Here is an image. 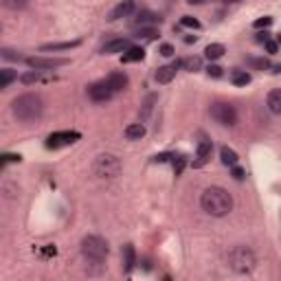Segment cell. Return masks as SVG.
I'll use <instances>...</instances> for the list:
<instances>
[{
  "mask_svg": "<svg viewBox=\"0 0 281 281\" xmlns=\"http://www.w3.org/2000/svg\"><path fill=\"white\" fill-rule=\"evenodd\" d=\"M123 134H126L128 140H140L145 136V126H143V123H130Z\"/></svg>",
  "mask_w": 281,
  "mask_h": 281,
  "instance_id": "obj_15",
  "label": "cell"
},
{
  "mask_svg": "<svg viewBox=\"0 0 281 281\" xmlns=\"http://www.w3.org/2000/svg\"><path fill=\"white\" fill-rule=\"evenodd\" d=\"M86 95H88L90 101H95V104H106V101H110L116 92L108 79H99V82H92L88 88H86Z\"/></svg>",
  "mask_w": 281,
  "mask_h": 281,
  "instance_id": "obj_7",
  "label": "cell"
},
{
  "mask_svg": "<svg viewBox=\"0 0 281 281\" xmlns=\"http://www.w3.org/2000/svg\"><path fill=\"white\" fill-rule=\"evenodd\" d=\"M231 82L235 86H246V84H251V73H246V70H233Z\"/></svg>",
  "mask_w": 281,
  "mask_h": 281,
  "instance_id": "obj_22",
  "label": "cell"
},
{
  "mask_svg": "<svg viewBox=\"0 0 281 281\" xmlns=\"http://www.w3.org/2000/svg\"><path fill=\"white\" fill-rule=\"evenodd\" d=\"M79 248H82L84 259L90 264H104L108 259V255H110V246H108V242L101 235H86L82 239Z\"/></svg>",
  "mask_w": 281,
  "mask_h": 281,
  "instance_id": "obj_4",
  "label": "cell"
},
{
  "mask_svg": "<svg viewBox=\"0 0 281 281\" xmlns=\"http://www.w3.org/2000/svg\"><path fill=\"white\" fill-rule=\"evenodd\" d=\"M82 42L79 40H75V42H57V44H44L40 46V51H68V49H75V46H79Z\"/></svg>",
  "mask_w": 281,
  "mask_h": 281,
  "instance_id": "obj_21",
  "label": "cell"
},
{
  "mask_svg": "<svg viewBox=\"0 0 281 281\" xmlns=\"http://www.w3.org/2000/svg\"><path fill=\"white\" fill-rule=\"evenodd\" d=\"M160 55L163 57H171V55H174V46H171V44H160Z\"/></svg>",
  "mask_w": 281,
  "mask_h": 281,
  "instance_id": "obj_30",
  "label": "cell"
},
{
  "mask_svg": "<svg viewBox=\"0 0 281 281\" xmlns=\"http://www.w3.org/2000/svg\"><path fill=\"white\" fill-rule=\"evenodd\" d=\"M220 158H222V163L226 167H235L237 163H239V156H237V152L235 150H231V147H222L220 150Z\"/></svg>",
  "mask_w": 281,
  "mask_h": 281,
  "instance_id": "obj_16",
  "label": "cell"
},
{
  "mask_svg": "<svg viewBox=\"0 0 281 281\" xmlns=\"http://www.w3.org/2000/svg\"><path fill=\"white\" fill-rule=\"evenodd\" d=\"M209 114L215 123H220L222 128H233L237 123V110L229 101H213L209 108Z\"/></svg>",
  "mask_w": 281,
  "mask_h": 281,
  "instance_id": "obj_6",
  "label": "cell"
},
{
  "mask_svg": "<svg viewBox=\"0 0 281 281\" xmlns=\"http://www.w3.org/2000/svg\"><path fill=\"white\" fill-rule=\"evenodd\" d=\"M266 106H268V110L272 114H281V88H275V90H270L268 92V97H266Z\"/></svg>",
  "mask_w": 281,
  "mask_h": 281,
  "instance_id": "obj_14",
  "label": "cell"
},
{
  "mask_svg": "<svg viewBox=\"0 0 281 281\" xmlns=\"http://www.w3.org/2000/svg\"><path fill=\"white\" fill-rule=\"evenodd\" d=\"M224 3H226V5H229V3H239V0H224Z\"/></svg>",
  "mask_w": 281,
  "mask_h": 281,
  "instance_id": "obj_38",
  "label": "cell"
},
{
  "mask_svg": "<svg viewBox=\"0 0 281 281\" xmlns=\"http://www.w3.org/2000/svg\"><path fill=\"white\" fill-rule=\"evenodd\" d=\"M18 79V73H15L13 68H3L0 70V88H9V86Z\"/></svg>",
  "mask_w": 281,
  "mask_h": 281,
  "instance_id": "obj_19",
  "label": "cell"
},
{
  "mask_svg": "<svg viewBox=\"0 0 281 281\" xmlns=\"http://www.w3.org/2000/svg\"><path fill=\"white\" fill-rule=\"evenodd\" d=\"M156 35H158V31H156L154 27H140V29L136 31L134 37H138V40H140V37H145V40H152V37H156Z\"/></svg>",
  "mask_w": 281,
  "mask_h": 281,
  "instance_id": "obj_25",
  "label": "cell"
},
{
  "mask_svg": "<svg viewBox=\"0 0 281 281\" xmlns=\"http://www.w3.org/2000/svg\"><path fill=\"white\" fill-rule=\"evenodd\" d=\"M132 13H134V0H123V3H119L114 9H110V13H108V22H116L121 18H130Z\"/></svg>",
  "mask_w": 281,
  "mask_h": 281,
  "instance_id": "obj_10",
  "label": "cell"
},
{
  "mask_svg": "<svg viewBox=\"0 0 281 281\" xmlns=\"http://www.w3.org/2000/svg\"><path fill=\"white\" fill-rule=\"evenodd\" d=\"M264 44H266V51H268V53H277V42H272V40H266Z\"/></svg>",
  "mask_w": 281,
  "mask_h": 281,
  "instance_id": "obj_36",
  "label": "cell"
},
{
  "mask_svg": "<svg viewBox=\"0 0 281 281\" xmlns=\"http://www.w3.org/2000/svg\"><path fill=\"white\" fill-rule=\"evenodd\" d=\"M154 104H156V95H150V97H147V99L143 101V112H140V121H145L147 116H150Z\"/></svg>",
  "mask_w": 281,
  "mask_h": 281,
  "instance_id": "obj_24",
  "label": "cell"
},
{
  "mask_svg": "<svg viewBox=\"0 0 281 281\" xmlns=\"http://www.w3.org/2000/svg\"><path fill=\"white\" fill-rule=\"evenodd\" d=\"M272 25V18H264V20H257L255 22V27L257 29H262V27H270Z\"/></svg>",
  "mask_w": 281,
  "mask_h": 281,
  "instance_id": "obj_34",
  "label": "cell"
},
{
  "mask_svg": "<svg viewBox=\"0 0 281 281\" xmlns=\"http://www.w3.org/2000/svg\"><path fill=\"white\" fill-rule=\"evenodd\" d=\"M130 49V40L128 37H114V40L106 42L101 46V55H114V53H126Z\"/></svg>",
  "mask_w": 281,
  "mask_h": 281,
  "instance_id": "obj_11",
  "label": "cell"
},
{
  "mask_svg": "<svg viewBox=\"0 0 281 281\" xmlns=\"http://www.w3.org/2000/svg\"><path fill=\"white\" fill-rule=\"evenodd\" d=\"M226 264H229V268L233 272H237V275H251V272L257 268V257L248 246L239 244V246H233L229 251Z\"/></svg>",
  "mask_w": 281,
  "mask_h": 281,
  "instance_id": "obj_3",
  "label": "cell"
},
{
  "mask_svg": "<svg viewBox=\"0 0 281 281\" xmlns=\"http://www.w3.org/2000/svg\"><path fill=\"white\" fill-rule=\"evenodd\" d=\"M233 169V178H235V180H244V178H246V171L244 169H242V167H231Z\"/></svg>",
  "mask_w": 281,
  "mask_h": 281,
  "instance_id": "obj_32",
  "label": "cell"
},
{
  "mask_svg": "<svg viewBox=\"0 0 281 281\" xmlns=\"http://www.w3.org/2000/svg\"><path fill=\"white\" fill-rule=\"evenodd\" d=\"M42 79V75L37 73V70H31V73H25L20 77V82L22 84H35V82H40Z\"/></svg>",
  "mask_w": 281,
  "mask_h": 281,
  "instance_id": "obj_27",
  "label": "cell"
},
{
  "mask_svg": "<svg viewBox=\"0 0 281 281\" xmlns=\"http://www.w3.org/2000/svg\"><path fill=\"white\" fill-rule=\"evenodd\" d=\"M123 255H126V272H130L132 266H134V248L128 244L126 248H123Z\"/></svg>",
  "mask_w": 281,
  "mask_h": 281,
  "instance_id": "obj_26",
  "label": "cell"
},
{
  "mask_svg": "<svg viewBox=\"0 0 281 281\" xmlns=\"http://www.w3.org/2000/svg\"><path fill=\"white\" fill-rule=\"evenodd\" d=\"M145 57L143 46H130V49L123 53V62H140Z\"/></svg>",
  "mask_w": 281,
  "mask_h": 281,
  "instance_id": "obj_20",
  "label": "cell"
},
{
  "mask_svg": "<svg viewBox=\"0 0 281 281\" xmlns=\"http://www.w3.org/2000/svg\"><path fill=\"white\" fill-rule=\"evenodd\" d=\"M185 66H187V70H191V73H193V70H200L202 62H200L198 57H191V59H187V62H185Z\"/></svg>",
  "mask_w": 281,
  "mask_h": 281,
  "instance_id": "obj_29",
  "label": "cell"
},
{
  "mask_svg": "<svg viewBox=\"0 0 281 281\" xmlns=\"http://www.w3.org/2000/svg\"><path fill=\"white\" fill-rule=\"evenodd\" d=\"M136 25L145 27V25H156V22H160V15L154 13V11H138V15L134 18Z\"/></svg>",
  "mask_w": 281,
  "mask_h": 281,
  "instance_id": "obj_17",
  "label": "cell"
},
{
  "mask_svg": "<svg viewBox=\"0 0 281 281\" xmlns=\"http://www.w3.org/2000/svg\"><path fill=\"white\" fill-rule=\"evenodd\" d=\"M180 25H183V27H189V29H200V22H198L196 18H191V15H183Z\"/></svg>",
  "mask_w": 281,
  "mask_h": 281,
  "instance_id": "obj_28",
  "label": "cell"
},
{
  "mask_svg": "<svg viewBox=\"0 0 281 281\" xmlns=\"http://www.w3.org/2000/svg\"><path fill=\"white\" fill-rule=\"evenodd\" d=\"M108 79V84L114 88V92H123L128 88V84H130V79H128V75L126 73H121V70H116V73H110L106 77Z\"/></svg>",
  "mask_w": 281,
  "mask_h": 281,
  "instance_id": "obj_13",
  "label": "cell"
},
{
  "mask_svg": "<svg viewBox=\"0 0 281 281\" xmlns=\"http://www.w3.org/2000/svg\"><path fill=\"white\" fill-rule=\"evenodd\" d=\"M3 57L5 59H20V55H13V51H9V49H3Z\"/></svg>",
  "mask_w": 281,
  "mask_h": 281,
  "instance_id": "obj_35",
  "label": "cell"
},
{
  "mask_svg": "<svg viewBox=\"0 0 281 281\" xmlns=\"http://www.w3.org/2000/svg\"><path fill=\"white\" fill-rule=\"evenodd\" d=\"M11 112L20 123H35L44 114V101L35 92H25V95L15 97L11 104Z\"/></svg>",
  "mask_w": 281,
  "mask_h": 281,
  "instance_id": "obj_2",
  "label": "cell"
},
{
  "mask_svg": "<svg viewBox=\"0 0 281 281\" xmlns=\"http://www.w3.org/2000/svg\"><path fill=\"white\" fill-rule=\"evenodd\" d=\"M29 5V0H3V7L9 11H22Z\"/></svg>",
  "mask_w": 281,
  "mask_h": 281,
  "instance_id": "obj_23",
  "label": "cell"
},
{
  "mask_svg": "<svg viewBox=\"0 0 281 281\" xmlns=\"http://www.w3.org/2000/svg\"><path fill=\"white\" fill-rule=\"evenodd\" d=\"M233 205H235L233 196L224 187H217V185L207 187L200 196V207L211 217H226L233 211Z\"/></svg>",
  "mask_w": 281,
  "mask_h": 281,
  "instance_id": "obj_1",
  "label": "cell"
},
{
  "mask_svg": "<svg viewBox=\"0 0 281 281\" xmlns=\"http://www.w3.org/2000/svg\"><path fill=\"white\" fill-rule=\"evenodd\" d=\"M185 167V156H174V169H176V174H180Z\"/></svg>",
  "mask_w": 281,
  "mask_h": 281,
  "instance_id": "obj_31",
  "label": "cell"
},
{
  "mask_svg": "<svg viewBox=\"0 0 281 281\" xmlns=\"http://www.w3.org/2000/svg\"><path fill=\"white\" fill-rule=\"evenodd\" d=\"M92 171H95V176L110 180V178H116L123 171V163L114 154H99L92 163Z\"/></svg>",
  "mask_w": 281,
  "mask_h": 281,
  "instance_id": "obj_5",
  "label": "cell"
},
{
  "mask_svg": "<svg viewBox=\"0 0 281 281\" xmlns=\"http://www.w3.org/2000/svg\"><path fill=\"white\" fill-rule=\"evenodd\" d=\"M178 66H180V64L158 66V68H156V73H154V79L158 82V84H169V82L176 77V73H178Z\"/></svg>",
  "mask_w": 281,
  "mask_h": 281,
  "instance_id": "obj_12",
  "label": "cell"
},
{
  "mask_svg": "<svg viewBox=\"0 0 281 281\" xmlns=\"http://www.w3.org/2000/svg\"><path fill=\"white\" fill-rule=\"evenodd\" d=\"M27 64L33 70H53L57 66L68 64V59L66 57H40V55H35V57H27Z\"/></svg>",
  "mask_w": 281,
  "mask_h": 281,
  "instance_id": "obj_8",
  "label": "cell"
},
{
  "mask_svg": "<svg viewBox=\"0 0 281 281\" xmlns=\"http://www.w3.org/2000/svg\"><path fill=\"white\" fill-rule=\"evenodd\" d=\"M207 73H209L211 77H222V68H220V66H215V64H211V66L207 68Z\"/></svg>",
  "mask_w": 281,
  "mask_h": 281,
  "instance_id": "obj_33",
  "label": "cell"
},
{
  "mask_svg": "<svg viewBox=\"0 0 281 281\" xmlns=\"http://www.w3.org/2000/svg\"><path fill=\"white\" fill-rule=\"evenodd\" d=\"M224 53H226V46H224V44H217V42L209 44L207 49H205V55H207V59H211V62L220 59V57L224 55Z\"/></svg>",
  "mask_w": 281,
  "mask_h": 281,
  "instance_id": "obj_18",
  "label": "cell"
},
{
  "mask_svg": "<svg viewBox=\"0 0 281 281\" xmlns=\"http://www.w3.org/2000/svg\"><path fill=\"white\" fill-rule=\"evenodd\" d=\"M187 3H189V5H205L207 0H187Z\"/></svg>",
  "mask_w": 281,
  "mask_h": 281,
  "instance_id": "obj_37",
  "label": "cell"
},
{
  "mask_svg": "<svg viewBox=\"0 0 281 281\" xmlns=\"http://www.w3.org/2000/svg\"><path fill=\"white\" fill-rule=\"evenodd\" d=\"M211 154H213V143L209 138H202L198 143V150H196V158H193V167L200 169L205 167L207 163L211 160Z\"/></svg>",
  "mask_w": 281,
  "mask_h": 281,
  "instance_id": "obj_9",
  "label": "cell"
}]
</instances>
